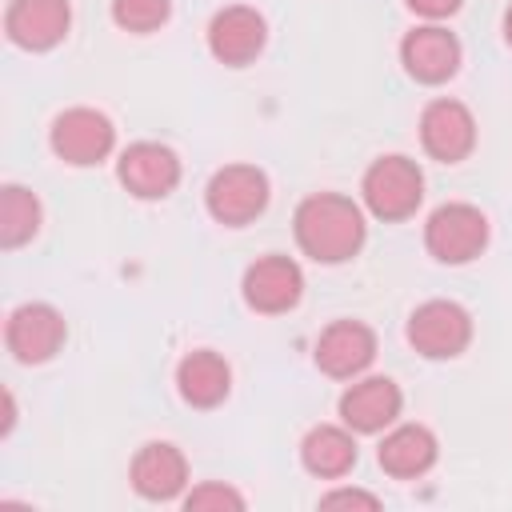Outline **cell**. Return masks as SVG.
Here are the masks:
<instances>
[{"label":"cell","instance_id":"e0dca14e","mask_svg":"<svg viewBox=\"0 0 512 512\" xmlns=\"http://www.w3.org/2000/svg\"><path fill=\"white\" fill-rule=\"evenodd\" d=\"M436 456H440L436 432L424 424H392L376 448V464L392 480H420L424 472H432Z\"/></svg>","mask_w":512,"mask_h":512},{"label":"cell","instance_id":"603a6c76","mask_svg":"<svg viewBox=\"0 0 512 512\" xmlns=\"http://www.w3.org/2000/svg\"><path fill=\"white\" fill-rule=\"evenodd\" d=\"M320 508H368V512H376L380 496H372L364 488H332L320 496Z\"/></svg>","mask_w":512,"mask_h":512},{"label":"cell","instance_id":"cb8c5ba5","mask_svg":"<svg viewBox=\"0 0 512 512\" xmlns=\"http://www.w3.org/2000/svg\"><path fill=\"white\" fill-rule=\"evenodd\" d=\"M404 4H408V12H416L424 20H444V16L460 12L464 0H404Z\"/></svg>","mask_w":512,"mask_h":512},{"label":"cell","instance_id":"8fae6325","mask_svg":"<svg viewBox=\"0 0 512 512\" xmlns=\"http://www.w3.org/2000/svg\"><path fill=\"white\" fill-rule=\"evenodd\" d=\"M116 180L136 200H164L180 184V156L160 140H136L116 160Z\"/></svg>","mask_w":512,"mask_h":512},{"label":"cell","instance_id":"6da1fadb","mask_svg":"<svg viewBox=\"0 0 512 512\" xmlns=\"http://www.w3.org/2000/svg\"><path fill=\"white\" fill-rule=\"evenodd\" d=\"M292 236L308 260L344 264L368 240L364 208L344 192H312L292 212Z\"/></svg>","mask_w":512,"mask_h":512},{"label":"cell","instance_id":"8992f818","mask_svg":"<svg viewBox=\"0 0 512 512\" xmlns=\"http://www.w3.org/2000/svg\"><path fill=\"white\" fill-rule=\"evenodd\" d=\"M408 344L424 360H456L472 344V316L456 300H424L408 316Z\"/></svg>","mask_w":512,"mask_h":512},{"label":"cell","instance_id":"277c9868","mask_svg":"<svg viewBox=\"0 0 512 512\" xmlns=\"http://www.w3.org/2000/svg\"><path fill=\"white\" fill-rule=\"evenodd\" d=\"M488 244V216L468 200H448L424 220V248L440 264H468Z\"/></svg>","mask_w":512,"mask_h":512},{"label":"cell","instance_id":"44dd1931","mask_svg":"<svg viewBox=\"0 0 512 512\" xmlns=\"http://www.w3.org/2000/svg\"><path fill=\"white\" fill-rule=\"evenodd\" d=\"M168 16H172V0H112V20H116V28L136 32V36L164 28Z\"/></svg>","mask_w":512,"mask_h":512},{"label":"cell","instance_id":"d6986e66","mask_svg":"<svg viewBox=\"0 0 512 512\" xmlns=\"http://www.w3.org/2000/svg\"><path fill=\"white\" fill-rule=\"evenodd\" d=\"M356 456V432L348 424H312L300 440V464L320 480L348 476L356 468Z\"/></svg>","mask_w":512,"mask_h":512},{"label":"cell","instance_id":"52a82bcc","mask_svg":"<svg viewBox=\"0 0 512 512\" xmlns=\"http://www.w3.org/2000/svg\"><path fill=\"white\" fill-rule=\"evenodd\" d=\"M68 340V320L44 300L16 304L4 320V344L20 364H48Z\"/></svg>","mask_w":512,"mask_h":512},{"label":"cell","instance_id":"ac0fdd59","mask_svg":"<svg viewBox=\"0 0 512 512\" xmlns=\"http://www.w3.org/2000/svg\"><path fill=\"white\" fill-rule=\"evenodd\" d=\"M176 392H180V400L188 408H200V412L220 408L228 400V392H232V368H228V360L220 352H212V348L188 352L176 364Z\"/></svg>","mask_w":512,"mask_h":512},{"label":"cell","instance_id":"d4e9b609","mask_svg":"<svg viewBox=\"0 0 512 512\" xmlns=\"http://www.w3.org/2000/svg\"><path fill=\"white\" fill-rule=\"evenodd\" d=\"M504 40H508V48H512V4H508V12H504Z\"/></svg>","mask_w":512,"mask_h":512},{"label":"cell","instance_id":"7a4b0ae2","mask_svg":"<svg viewBox=\"0 0 512 512\" xmlns=\"http://www.w3.org/2000/svg\"><path fill=\"white\" fill-rule=\"evenodd\" d=\"M360 200L364 208L384 220V224H400L408 220L420 200H424V172L412 156H400V152H388V156H376L368 168H364V180H360Z\"/></svg>","mask_w":512,"mask_h":512},{"label":"cell","instance_id":"30bf717a","mask_svg":"<svg viewBox=\"0 0 512 512\" xmlns=\"http://www.w3.org/2000/svg\"><path fill=\"white\" fill-rule=\"evenodd\" d=\"M404 392L392 376H360L340 392V424H348L356 436H376L400 420Z\"/></svg>","mask_w":512,"mask_h":512},{"label":"cell","instance_id":"ffe728a7","mask_svg":"<svg viewBox=\"0 0 512 512\" xmlns=\"http://www.w3.org/2000/svg\"><path fill=\"white\" fill-rule=\"evenodd\" d=\"M40 220H44V208L32 188H24V184L0 188V248L12 252L20 244H28L40 232Z\"/></svg>","mask_w":512,"mask_h":512},{"label":"cell","instance_id":"3957f363","mask_svg":"<svg viewBox=\"0 0 512 512\" xmlns=\"http://www.w3.org/2000/svg\"><path fill=\"white\" fill-rule=\"evenodd\" d=\"M268 200H272V184L268 172L256 164H224L204 184V208L224 228L252 224L268 208Z\"/></svg>","mask_w":512,"mask_h":512},{"label":"cell","instance_id":"9a60e30c","mask_svg":"<svg viewBox=\"0 0 512 512\" xmlns=\"http://www.w3.org/2000/svg\"><path fill=\"white\" fill-rule=\"evenodd\" d=\"M72 28L68 0H8L4 8V36L24 52L56 48Z\"/></svg>","mask_w":512,"mask_h":512},{"label":"cell","instance_id":"5b68a950","mask_svg":"<svg viewBox=\"0 0 512 512\" xmlns=\"http://www.w3.org/2000/svg\"><path fill=\"white\" fill-rule=\"evenodd\" d=\"M48 144L52 152L72 164V168H92L100 160L112 156L116 148V124L100 112V108H88V104H76V108H64L52 128H48Z\"/></svg>","mask_w":512,"mask_h":512},{"label":"cell","instance_id":"ba28073f","mask_svg":"<svg viewBox=\"0 0 512 512\" xmlns=\"http://www.w3.org/2000/svg\"><path fill=\"white\" fill-rule=\"evenodd\" d=\"M240 296L256 316H284L304 296V272H300V264L292 256L268 252V256H260V260H252L244 268Z\"/></svg>","mask_w":512,"mask_h":512},{"label":"cell","instance_id":"2e32d148","mask_svg":"<svg viewBox=\"0 0 512 512\" xmlns=\"http://www.w3.org/2000/svg\"><path fill=\"white\" fill-rule=\"evenodd\" d=\"M128 480H132L140 500L164 504V500L184 496V488H188V460H184V452L176 444L148 440V444L136 448V456L128 464Z\"/></svg>","mask_w":512,"mask_h":512},{"label":"cell","instance_id":"9c48e42d","mask_svg":"<svg viewBox=\"0 0 512 512\" xmlns=\"http://www.w3.org/2000/svg\"><path fill=\"white\" fill-rule=\"evenodd\" d=\"M420 148L440 164H460L476 148V116L464 100L436 96L420 112Z\"/></svg>","mask_w":512,"mask_h":512},{"label":"cell","instance_id":"7c38bea8","mask_svg":"<svg viewBox=\"0 0 512 512\" xmlns=\"http://www.w3.org/2000/svg\"><path fill=\"white\" fill-rule=\"evenodd\" d=\"M208 52L228 64V68H244L252 64L264 44H268V24L252 4H224L220 12H212L208 20Z\"/></svg>","mask_w":512,"mask_h":512},{"label":"cell","instance_id":"4fadbf2b","mask_svg":"<svg viewBox=\"0 0 512 512\" xmlns=\"http://www.w3.org/2000/svg\"><path fill=\"white\" fill-rule=\"evenodd\" d=\"M464 48L456 40V32L440 28V24H420L400 40V64L416 84H448L460 72Z\"/></svg>","mask_w":512,"mask_h":512},{"label":"cell","instance_id":"7402d4cb","mask_svg":"<svg viewBox=\"0 0 512 512\" xmlns=\"http://www.w3.org/2000/svg\"><path fill=\"white\" fill-rule=\"evenodd\" d=\"M180 504L188 508V512H240L244 508V496L232 488V484H224V480H204V484H196V488H188L184 496H180Z\"/></svg>","mask_w":512,"mask_h":512},{"label":"cell","instance_id":"5bb4252c","mask_svg":"<svg viewBox=\"0 0 512 512\" xmlns=\"http://www.w3.org/2000/svg\"><path fill=\"white\" fill-rule=\"evenodd\" d=\"M312 360L332 380H356L376 360V332L364 320H332L328 328H320Z\"/></svg>","mask_w":512,"mask_h":512}]
</instances>
